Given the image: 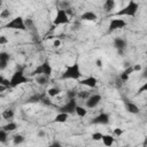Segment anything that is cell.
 Returning a JSON list of instances; mask_svg holds the SVG:
<instances>
[{
	"instance_id": "6da1fadb",
	"label": "cell",
	"mask_w": 147,
	"mask_h": 147,
	"mask_svg": "<svg viewBox=\"0 0 147 147\" xmlns=\"http://www.w3.org/2000/svg\"><path fill=\"white\" fill-rule=\"evenodd\" d=\"M82 78V71L79 63L70 64L65 68V70L61 75V79H72V80H79Z\"/></svg>"
},
{
	"instance_id": "7a4b0ae2",
	"label": "cell",
	"mask_w": 147,
	"mask_h": 147,
	"mask_svg": "<svg viewBox=\"0 0 147 147\" xmlns=\"http://www.w3.org/2000/svg\"><path fill=\"white\" fill-rule=\"evenodd\" d=\"M138 9H139V5L138 2L136 1H129V3L126 6H124L121 10H118L116 14H115V17H118V16H130V17H134L136 14L138 13Z\"/></svg>"
},
{
	"instance_id": "3957f363",
	"label": "cell",
	"mask_w": 147,
	"mask_h": 147,
	"mask_svg": "<svg viewBox=\"0 0 147 147\" xmlns=\"http://www.w3.org/2000/svg\"><path fill=\"white\" fill-rule=\"evenodd\" d=\"M28 82H29V78L24 75V71L22 69H18L11 75V77L9 79V87L14 88V87H17V86H20L24 83H28Z\"/></svg>"
},
{
	"instance_id": "277c9868",
	"label": "cell",
	"mask_w": 147,
	"mask_h": 147,
	"mask_svg": "<svg viewBox=\"0 0 147 147\" xmlns=\"http://www.w3.org/2000/svg\"><path fill=\"white\" fill-rule=\"evenodd\" d=\"M6 29H9V30H18V31H25L28 28H26V24H25V21L22 16H16L14 18H11L6 25H5Z\"/></svg>"
},
{
	"instance_id": "5b68a950",
	"label": "cell",
	"mask_w": 147,
	"mask_h": 147,
	"mask_svg": "<svg viewBox=\"0 0 147 147\" xmlns=\"http://www.w3.org/2000/svg\"><path fill=\"white\" fill-rule=\"evenodd\" d=\"M52 72H53V68H52V65H51V63L46 60V61H44L41 64H39L38 67H36V69L32 71V74L31 75H33V76H51L52 75Z\"/></svg>"
},
{
	"instance_id": "8992f818",
	"label": "cell",
	"mask_w": 147,
	"mask_h": 147,
	"mask_svg": "<svg viewBox=\"0 0 147 147\" xmlns=\"http://www.w3.org/2000/svg\"><path fill=\"white\" fill-rule=\"evenodd\" d=\"M69 21H70V17H69L67 10L57 8V9H56L55 17H54V20H53V24H54V25H64V24H68Z\"/></svg>"
},
{
	"instance_id": "52a82bcc",
	"label": "cell",
	"mask_w": 147,
	"mask_h": 147,
	"mask_svg": "<svg viewBox=\"0 0 147 147\" xmlns=\"http://www.w3.org/2000/svg\"><path fill=\"white\" fill-rule=\"evenodd\" d=\"M77 106H78L77 105V100L76 99H70L59 108V113H65L68 115H71V114H74L76 111Z\"/></svg>"
},
{
	"instance_id": "ba28073f",
	"label": "cell",
	"mask_w": 147,
	"mask_h": 147,
	"mask_svg": "<svg viewBox=\"0 0 147 147\" xmlns=\"http://www.w3.org/2000/svg\"><path fill=\"white\" fill-rule=\"evenodd\" d=\"M126 26V21L123 18H118V17H113L110 20V23L108 25V30L109 31H116V30H122Z\"/></svg>"
},
{
	"instance_id": "9c48e42d",
	"label": "cell",
	"mask_w": 147,
	"mask_h": 147,
	"mask_svg": "<svg viewBox=\"0 0 147 147\" xmlns=\"http://www.w3.org/2000/svg\"><path fill=\"white\" fill-rule=\"evenodd\" d=\"M101 100H102L101 94H99V93H93V94H91L90 98L85 101V106H86L87 109H94L95 107L99 106V103L101 102Z\"/></svg>"
},
{
	"instance_id": "30bf717a",
	"label": "cell",
	"mask_w": 147,
	"mask_h": 147,
	"mask_svg": "<svg viewBox=\"0 0 147 147\" xmlns=\"http://www.w3.org/2000/svg\"><path fill=\"white\" fill-rule=\"evenodd\" d=\"M109 122H110V116L106 111H101L91 121L92 124H98V125H107L109 124Z\"/></svg>"
},
{
	"instance_id": "8fae6325",
	"label": "cell",
	"mask_w": 147,
	"mask_h": 147,
	"mask_svg": "<svg viewBox=\"0 0 147 147\" xmlns=\"http://www.w3.org/2000/svg\"><path fill=\"white\" fill-rule=\"evenodd\" d=\"M78 83L83 86H86V87H91V88H94L98 84V79L93 76H88V77H85V78H82L78 80Z\"/></svg>"
},
{
	"instance_id": "7c38bea8",
	"label": "cell",
	"mask_w": 147,
	"mask_h": 147,
	"mask_svg": "<svg viewBox=\"0 0 147 147\" xmlns=\"http://www.w3.org/2000/svg\"><path fill=\"white\" fill-rule=\"evenodd\" d=\"M113 46H114V48L117 49V52L118 51H124L126 48V46H127V41L123 37H116L113 40Z\"/></svg>"
},
{
	"instance_id": "4fadbf2b",
	"label": "cell",
	"mask_w": 147,
	"mask_h": 147,
	"mask_svg": "<svg viewBox=\"0 0 147 147\" xmlns=\"http://www.w3.org/2000/svg\"><path fill=\"white\" fill-rule=\"evenodd\" d=\"M80 20L87 22H95L98 20V15L92 10H86L80 15Z\"/></svg>"
},
{
	"instance_id": "5bb4252c",
	"label": "cell",
	"mask_w": 147,
	"mask_h": 147,
	"mask_svg": "<svg viewBox=\"0 0 147 147\" xmlns=\"http://www.w3.org/2000/svg\"><path fill=\"white\" fill-rule=\"evenodd\" d=\"M124 106H125L126 111H129L130 114L136 115V114H139V111H140L139 106L136 105V103L132 102V101H124Z\"/></svg>"
},
{
	"instance_id": "9a60e30c",
	"label": "cell",
	"mask_w": 147,
	"mask_h": 147,
	"mask_svg": "<svg viewBox=\"0 0 147 147\" xmlns=\"http://www.w3.org/2000/svg\"><path fill=\"white\" fill-rule=\"evenodd\" d=\"M9 60H10V54L5 52V51H2L0 53V70H5L6 69Z\"/></svg>"
},
{
	"instance_id": "2e32d148",
	"label": "cell",
	"mask_w": 147,
	"mask_h": 147,
	"mask_svg": "<svg viewBox=\"0 0 147 147\" xmlns=\"http://www.w3.org/2000/svg\"><path fill=\"white\" fill-rule=\"evenodd\" d=\"M115 142V138L114 136L111 134H103L102 137V144L106 146V147H111Z\"/></svg>"
},
{
	"instance_id": "e0dca14e",
	"label": "cell",
	"mask_w": 147,
	"mask_h": 147,
	"mask_svg": "<svg viewBox=\"0 0 147 147\" xmlns=\"http://www.w3.org/2000/svg\"><path fill=\"white\" fill-rule=\"evenodd\" d=\"M132 72H134L132 67L126 68V69H125V70L119 75V80H121V82H126V80L129 79V77H130V75H131Z\"/></svg>"
},
{
	"instance_id": "ac0fdd59",
	"label": "cell",
	"mask_w": 147,
	"mask_h": 147,
	"mask_svg": "<svg viewBox=\"0 0 147 147\" xmlns=\"http://www.w3.org/2000/svg\"><path fill=\"white\" fill-rule=\"evenodd\" d=\"M69 118V115L65 113H57V115L54 117V122L55 123H65Z\"/></svg>"
},
{
	"instance_id": "d6986e66",
	"label": "cell",
	"mask_w": 147,
	"mask_h": 147,
	"mask_svg": "<svg viewBox=\"0 0 147 147\" xmlns=\"http://www.w3.org/2000/svg\"><path fill=\"white\" fill-rule=\"evenodd\" d=\"M46 93H47V95H48L49 98H55V96H57V95L61 93V88L57 87V86H54V87L48 88Z\"/></svg>"
},
{
	"instance_id": "ffe728a7",
	"label": "cell",
	"mask_w": 147,
	"mask_h": 147,
	"mask_svg": "<svg viewBox=\"0 0 147 147\" xmlns=\"http://www.w3.org/2000/svg\"><path fill=\"white\" fill-rule=\"evenodd\" d=\"M115 5H116V2H115L114 0H107V1L103 3V10H105L106 13H110V11L115 8Z\"/></svg>"
},
{
	"instance_id": "44dd1931",
	"label": "cell",
	"mask_w": 147,
	"mask_h": 147,
	"mask_svg": "<svg viewBox=\"0 0 147 147\" xmlns=\"http://www.w3.org/2000/svg\"><path fill=\"white\" fill-rule=\"evenodd\" d=\"M36 82H37V84L38 85H47L48 84V82H49V77L48 76H37V78H36Z\"/></svg>"
},
{
	"instance_id": "7402d4cb",
	"label": "cell",
	"mask_w": 147,
	"mask_h": 147,
	"mask_svg": "<svg viewBox=\"0 0 147 147\" xmlns=\"http://www.w3.org/2000/svg\"><path fill=\"white\" fill-rule=\"evenodd\" d=\"M14 115H15V111H14V109H10V108H8V109H6V110L2 111V117L5 119H7V121L11 119L14 117Z\"/></svg>"
},
{
	"instance_id": "603a6c76",
	"label": "cell",
	"mask_w": 147,
	"mask_h": 147,
	"mask_svg": "<svg viewBox=\"0 0 147 147\" xmlns=\"http://www.w3.org/2000/svg\"><path fill=\"white\" fill-rule=\"evenodd\" d=\"M76 115L79 117H85L87 115V108L86 107H82V106H77L76 108Z\"/></svg>"
},
{
	"instance_id": "cb8c5ba5",
	"label": "cell",
	"mask_w": 147,
	"mask_h": 147,
	"mask_svg": "<svg viewBox=\"0 0 147 147\" xmlns=\"http://www.w3.org/2000/svg\"><path fill=\"white\" fill-rule=\"evenodd\" d=\"M3 130H6L7 132H11V131H15L17 129V124L15 122H8L6 125L2 126Z\"/></svg>"
},
{
	"instance_id": "d4e9b609",
	"label": "cell",
	"mask_w": 147,
	"mask_h": 147,
	"mask_svg": "<svg viewBox=\"0 0 147 147\" xmlns=\"http://www.w3.org/2000/svg\"><path fill=\"white\" fill-rule=\"evenodd\" d=\"M24 140H25V138H24V136H22V134H15L14 137H13V142H14V145H21V144H23L24 142Z\"/></svg>"
},
{
	"instance_id": "484cf974",
	"label": "cell",
	"mask_w": 147,
	"mask_h": 147,
	"mask_svg": "<svg viewBox=\"0 0 147 147\" xmlns=\"http://www.w3.org/2000/svg\"><path fill=\"white\" fill-rule=\"evenodd\" d=\"M42 95H40V94H34V95H32V96H30L28 100H26V102H41V100H42Z\"/></svg>"
},
{
	"instance_id": "4316f807",
	"label": "cell",
	"mask_w": 147,
	"mask_h": 147,
	"mask_svg": "<svg viewBox=\"0 0 147 147\" xmlns=\"http://www.w3.org/2000/svg\"><path fill=\"white\" fill-rule=\"evenodd\" d=\"M90 95H91V93L87 91H78V93H77V98L83 99V100H87L90 98Z\"/></svg>"
},
{
	"instance_id": "83f0119b",
	"label": "cell",
	"mask_w": 147,
	"mask_h": 147,
	"mask_svg": "<svg viewBox=\"0 0 147 147\" xmlns=\"http://www.w3.org/2000/svg\"><path fill=\"white\" fill-rule=\"evenodd\" d=\"M8 134H9V132H7L6 130L1 129V130H0V141H1V142H6V140H7V138H8Z\"/></svg>"
},
{
	"instance_id": "f1b7e54d",
	"label": "cell",
	"mask_w": 147,
	"mask_h": 147,
	"mask_svg": "<svg viewBox=\"0 0 147 147\" xmlns=\"http://www.w3.org/2000/svg\"><path fill=\"white\" fill-rule=\"evenodd\" d=\"M102 137H103V133H101V132H93L92 133V140H94V141L102 140Z\"/></svg>"
},
{
	"instance_id": "f546056e",
	"label": "cell",
	"mask_w": 147,
	"mask_h": 147,
	"mask_svg": "<svg viewBox=\"0 0 147 147\" xmlns=\"http://www.w3.org/2000/svg\"><path fill=\"white\" fill-rule=\"evenodd\" d=\"M9 16H10V11H9V9H2L1 11H0V17L1 18H9Z\"/></svg>"
},
{
	"instance_id": "4dcf8cb0",
	"label": "cell",
	"mask_w": 147,
	"mask_h": 147,
	"mask_svg": "<svg viewBox=\"0 0 147 147\" xmlns=\"http://www.w3.org/2000/svg\"><path fill=\"white\" fill-rule=\"evenodd\" d=\"M77 91H75V90H70V91H68V93H67V96H68V99L70 100V99H76L77 98Z\"/></svg>"
},
{
	"instance_id": "1f68e13d",
	"label": "cell",
	"mask_w": 147,
	"mask_h": 147,
	"mask_svg": "<svg viewBox=\"0 0 147 147\" xmlns=\"http://www.w3.org/2000/svg\"><path fill=\"white\" fill-rule=\"evenodd\" d=\"M145 92H147V80L138 88V94H142V93H145Z\"/></svg>"
},
{
	"instance_id": "d6a6232c",
	"label": "cell",
	"mask_w": 147,
	"mask_h": 147,
	"mask_svg": "<svg viewBox=\"0 0 147 147\" xmlns=\"http://www.w3.org/2000/svg\"><path fill=\"white\" fill-rule=\"evenodd\" d=\"M123 132H124V131H123V129H121V127H116V129L113 130V133H114V136H116V137L122 136Z\"/></svg>"
},
{
	"instance_id": "836d02e7",
	"label": "cell",
	"mask_w": 147,
	"mask_h": 147,
	"mask_svg": "<svg viewBox=\"0 0 147 147\" xmlns=\"http://www.w3.org/2000/svg\"><path fill=\"white\" fill-rule=\"evenodd\" d=\"M41 102H42L45 106H51V105H52V102H51V100H49L48 98H42Z\"/></svg>"
},
{
	"instance_id": "e575fe53",
	"label": "cell",
	"mask_w": 147,
	"mask_h": 147,
	"mask_svg": "<svg viewBox=\"0 0 147 147\" xmlns=\"http://www.w3.org/2000/svg\"><path fill=\"white\" fill-rule=\"evenodd\" d=\"M37 137H38V138H44V137H46V132H45L44 130H39V131L37 132Z\"/></svg>"
},
{
	"instance_id": "d590c367",
	"label": "cell",
	"mask_w": 147,
	"mask_h": 147,
	"mask_svg": "<svg viewBox=\"0 0 147 147\" xmlns=\"http://www.w3.org/2000/svg\"><path fill=\"white\" fill-rule=\"evenodd\" d=\"M53 46H54L55 48H57V47H60V46H61V40L56 38V39H55V40L53 41Z\"/></svg>"
},
{
	"instance_id": "8d00e7d4",
	"label": "cell",
	"mask_w": 147,
	"mask_h": 147,
	"mask_svg": "<svg viewBox=\"0 0 147 147\" xmlns=\"http://www.w3.org/2000/svg\"><path fill=\"white\" fill-rule=\"evenodd\" d=\"M132 68H133V71H134V72H136V71H141V69H142L140 64H134Z\"/></svg>"
},
{
	"instance_id": "74e56055",
	"label": "cell",
	"mask_w": 147,
	"mask_h": 147,
	"mask_svg": "<svg viewBox=\"0 0 147 147\" xmlns=\"http://www.w3.org/2000/svg\"><path fill=\"white\" fill-rule=\"evenodd\" d=\"M48 147H62V145H61L59 141H54V142H52Z\"/></svg>"
},
{
	"instance_id": "f35d334b",
	"label": "cell",
	"mask_w": 147,
	"mask_h": 147,
	"mask_svg": "<svg viewBox=\"0 0 147 147\" xmlns=\"http://www.w3.org/2000/svg\"><path fill=\"white\" fill-rule=\"evenodd\" d=\"M7 42V38L5 36H1L0 37V45H5Z\"/></svg>"
},
{
	"instance_id": "ab89813d",
	"label": "cell",
	"mask_w": 147,
	"mask_h": 147,
	"mask_svg": "<svg viewBox=\"0 0 147 147\" xmlns=\"http://www.w3.org/2000/svg\"><path fill=\"white\" fill-rule=\"evenodd\" d=\"M95 64H96L98 68H102V60H101V59H96Z\"/></svg>"
},
{
	"instance_id": "60d3db41",
	"label": "cell",
	"mask_w": 147,
	"mask_h": 147,
	"mask_svg": "<svg viewBox=\"0 0 147 147\" xmlns=\"http://www.w3.org/2000/svg\"><path fill=\"white\" fill-rule=\"evenodd\" d=\"M141 77H142V78H145V79H147V68H146V69H144V70L141 71Z\"/></svg>"
},
{
	"instance_id": "b9f144b4",
	"label": "cell",
	"mask_w": 147,
	"mask_h": 147,
	"mask_svg": "<svg viewBox=\"0 0 147 147\" xmlns=\"http://www.w3.org/2000/svg\"><path fill=\"white\" fill-rule=\"evenodd\" d=\"M144 146H145V147H147V136L144 138Z\"/></svg>"
},
{
	"instance_id": "7bdbcfd3",
	"label": "cell",
	"mask_w": 147,
	"mask_h": 147,
	"mask_svg": "<svg viewBox=\"0 0 147 147\" xmlns=\"http://www.w3.org/2000/svg\"><path fill=\"white\" fill-rule=\"evenodd\" d=\"M124 147H127V146H124Z\"/></svg>"
},
{
	"instance_id": "ee69618b",
	"label": "cell",
	"mask_w": 147,
	"mask_h": 147,
	"mask_svg": "<svg viewBox=\"0 0 147 147\" xmlns=\"http://www.w3.org/2000/svg\"><path fill=\"white\" fill-rule=\"evenodd\" d=\"M142 147H145V146H142Z\"/></svg>"
}]
</instances>
